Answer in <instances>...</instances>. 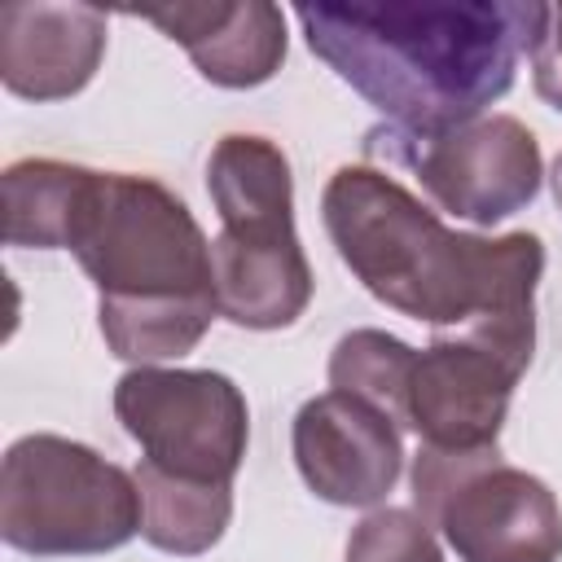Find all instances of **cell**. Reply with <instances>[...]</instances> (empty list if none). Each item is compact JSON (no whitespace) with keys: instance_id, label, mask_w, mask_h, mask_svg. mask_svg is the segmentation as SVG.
<instances>
[{"instance_id":"1","label":"cell","mask_w":562,"mask_h":562,"mask_svg":"<svg viewBox=\"0 0 562 562\" xmlns=\"http://www.w3.org/2000/svg\"><path fill=\"white\" fill-rule=\"evenodd\" d=\"M321 220L378 303L487 347L514 373L531 364L544 272L536 233H452L378 167H338L321 193Z\"/></svg>"},{"instance_id":"2","label":"cell","mask_w":562,"mask_h":562,"mask_svg":"<svg viewBox=\"0 0 562 562\" xmlns=\"http://www.w3.org/2000/svg\"><path fill=\"white\" fill-rule=\"evenodd\" d=\"M294 18L307 48L391 127L443 132L483 119L514 88L518 57L536 48L549 4H303Z\"/></svg>"},{"instance_id":"3","label":"cell","mask_w":562,"mask_h":562,"mask_svg":"<svg viewBox=\"0 0 562 562\" xmlns=\"http://www.w3.org/2000/svg\"><path fill=\"white\" fill-rule=\"evenodd\" d=\"M66 250L101 290L97 321L119 360H176L220 312L211 241L154 176L92 171Z\"/></svg>"},{"instance_id":"4","label":"cell","mask_w":562,"mask_h":562,"mask_svg":"<svg viewBox=\"0 0 562 562\" xmlns=\"http://www.w3.org/2000/svg\"><path fill=\"white\" fill-rule=\"evenodd\" d=\"M140 531L136 474L61 435H26L0 465V536L35 558L110 553Z\"/></svg>"},{"instance_id":"5","label":"cell","mask_w":562,"mask_h":562,"mask_svg":"<svg viewBox=\"0 0 562 562\" xmlns=\"http://www.w3.org/2000/svg\"><path fill=\"white\" fill-rule=\"evenodd\" d=\"M413 501L461 562H558V496L501 448H417Z\"/></svg>"},{"instance_id":"6","label":"cell","mask_w":562,"mask_h":562,"mask_svg":"<svg viewBox=\"0 0 562 562\" xmlns=\"http://www.w3.org/2000/svg\"><path fill=\"white\" fill-rule=\"evenodd\" d=\"M364 158L413 171L439 211L474 224H496L540 193V145L514 114H483L443 132L382 123L364 132Z\"/></svg>"},{"instance_id":"7","label":"cell","mask_w":562,"mask_h":562,"mask_svg":"<svg viewBox=\"0 0 562 562\" xmlns=\"http://www.w3.org/2000/svg\"><path fill=\"white\" fill-rule=\"evenodd\" d=\"M114 413L145 461L167 474L233 483L241 470L250 413L246 395L224 373L140 364L119 378Z\"/></svg>"},{"instance_id":"8","label":"cell","mask_w":562,"mask_h":562,"mask_svg":"<svg viewBox=\"0 0 562 562\" xmlns=\"http://www.w3.org/2000/svg\"><path fill=\"white\" fill-rule=\"evenodd\" d=\"M294 465L329 505H378L400 470V426L360 395L325 391L294 413Z\"/></svg>"},{"instance_id":"9","label":"cell","mask_w":562,"mask_h":562,"mask_svg":"<svg viewBox=\"0 0 562 562\" xmlns=\"http://www.w3.org/2000/svg\"><path fill=\"white\" fill-rule=\"evenodd\" d=\"M518 378L470 338H435L408 378V426L430 448H496Z\"/></svg>"},{"instance_id":"10","label":"cell","mask_w":562,"mask_h":562,"mask_svg":"<svg viewBox=\"0 0 562 562\" xmlns=\"http://www.w3.org/2000/svg\"><path fill=\"white\" fill-rule=\"evenodd\" d=\"M105 57V9L13 0L0 9V79L13 97H75Z\"/></svg>"},{"instance_id":"11","label":"cell","mask_w":562,"mask_h":562,"mask_svg":"<svg viewBox=\"0 0 562 562\" xmlns=\"http://www.w3.org/2000/svg\"><path fill=\"white\" fill-rule=\"evenodd\" d=\"M132 18L154 22L220 88H255L272 79L277 66L285 61V13L268 0L132 9Z\"/></svg>"},{"instance_id":"12","label":"cell","mask_w":562,"mask_h":562,"mask_svg":"<svg viewBox=\"0 0 562 562\" xmlns=\"http://www.w3.org/2000/svg\"><path fill=\"white\" fill-rule=\"evenodd\" d=\"M211 277L220 316L241 329L294 325L312 299V268L294 228H220L211 241Z\"/></svg>"},{"instance_id":"13","label":"cell","mask_w":562,"mask_h":562,"mask_svg":"<svg viewBox=\"0 0 562 562\" xmlns=\"http://www.w3.org/2000/svg\"><path fill=\"white\" fill-rule=\"evenodd\" d=\"M206 189L220 211V228L263 233L294 228V180L285 154L268 136L233 132L211 149Z\"/></svg>"},{"instance_id":"14","label":"cell","mask_w":562,"mask_h":562,"mask_svg":"<svg viewBox=\"0 0 562 562\" xmlns=\"http://www.w3.org/2000/svg\"><path fill=\"white\" fill-rule=\"evenodd\" d=\"M136 487H140V536L154 549L176 553V558L206 553L233 518L228 483L180 479V474H167V470L140 461Z\"/></svg>"},{"instance_id":"15","label":"cell","mask_w":562,"mask_h":562,"mask_svg":"<svg viewBox=\"0 0 562 562\" xmlns=\"http://www.w3.org/2000/svg\"><path fill=\"white\" fill-rule=\"evenodd\" d=\"M92 167L57 158H22L4 167V241L66 250Z\"/></svg>"},{"instance_id":"16","label":"cell","mask_w":562,"mask_h":562,"mask_svg":"<svg viewBox=\"0 0 562 562\" xmlns=\"http://www.w3.org/2000/svg\"><path fill=\"white\" fill-rule=\"evenodd\" d=\"M417 351L382 329H351L329 356V386L369 400L395 426H408V378Z\"/></svg>"},{"instance_id":"17","label":"cell","mask_w":562,"mask_h":562,"mask_svg":"<svg viewBox=\"0 0 562 562\" xmlns=\"http://www.w3.org/2000/svg\"><path fill=\"white\" fill-rule=\"evenodd\" d=\"M347 562H443L430 522L413 509H373L347 540Z\"/></svg>"},{"instance_id":"18","label":"cell","mask_w":562,"mask_h":562,"mask_svg":"<svg viewBox=\"0 0 562 562\" xmlns=\"http://www.w3.org/2000/svg\"><path fill=\"white\" fill-rule=\"evenodd\" d=\"M531 79L536 92L562 110V4H549V22L531 48Z\"/></svg>"},{"instance_id":"19","label":"cell","mask_w":562,"mask_h":562,"mask_svg":"<svg viewBox=\"0 0 562 562\" xmlns=\"http://www.w3.org/2000/svg\"><path fill=\"white\" fill-rule=\"evenodd\" d=\"M553 198H558V206H562V154H558V162H553Z\"/></svg>"}]
</instances>
